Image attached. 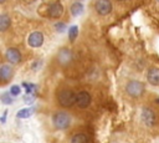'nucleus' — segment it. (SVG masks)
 Here are the masks:
<instances>
[{
  "label": "nucleus",
  "instance_id": "obj_21",
  "mask_svg": "<svg viewBox=\"0 0 159 143\" xmlns=\"http://www.w3.org/2000/svg\"><path fill=\"white\" fill-rule=\"evenodd\" d=\"M55 29H56L57 32H63L66 30V24L65 22H57L55 25Z\"/></svg>",
  "mask_w": 159,
  "mask_h": 143
},
{
  "label": "nucleus",
  "instance_id": "obj_22",
  "mask_svg": "<svg viewBox=\"0 0 159 143\" xmlns=\"http://www.w3.org/2000/svg\"><path fill=\"white\" fill-rule=\"evenodd\" d=\"M34 99H35V95H26L24 98V101L26 103H31V102H34Z\"/></svg>",
  "mask_w": 159,
  "mask_h": 143
},
{
  "label": "nucleus",
  "instance_id": "obj_6",
  "mask_svg": "<svg viewBox=\"0 0 159 143\" xmlns=\"http://www.w3.org/2000/svg\"><path fill=\"white\" fill-rule=\"evenodd\" d=\"M92 102V97L87 91H80L77 92V97H76V106L78 108H87Z\"/></svg>",
  "mask_w": 159,
  "mask_h": 143
},
{
  "label": "nucleus",
  "instance_id": "obj_11",
  "mask_svg": "<svg viewBox=\"0 0 159 143\" xmlns=\"http://www.w3.org/2000/svg\"><path fill=\"white\" fill-rule=\"evenodd\" d=\"M12 76H14V70H12V67H11L10 65H7V63L1 65V67H0V80H1V85H5V83L10 82L11 78H12Z\"/></svg>",
  "mask_w": 159,
  "mask_h": 143
},
{
  "label": "nucleus",
  "instance_id": "obj_20",
  "mask_svg": "<svg viewBox=\"0 0 159 143\" xmlns=\"http://www.w3.org/2000/svg\"><path fill=\"white\" fill-rule=\"evenodd\" d=\"M20 92H21L20 86H17V85H12V86L10 87V93H11L12 96H19Z\"/></svg>",
  "mask_w": 159,
  "mask_h": 143
},
{
  "label": "nucleus",
  "instance_id": "obj_24",
  "mask_svg": "<svg viewBox=\"0 0 159 143\" xmlns=\"http://www.w3.org/2000/svg\"><path fill=\"white\" fill-rule=\"evenodd\" d=\"M5 2V0H0V4H4Z\"/></svg>",
  "mask_w": 159,
  "mask_h": 143
},
{
  "label": "nucleus",
  "instance_id": "obj_17",
  "mask_svg": "<svg viewBox=\"0 0 159 143\" xmlns=\"http://www.w3.org/2000/svg\"><path fill=\"white\" fill-rule=\"evenodd\" d=\"M77 36H78V27H77L76 25H73V26H71L70 30H68V39H70L71 42H73Z\"/></svg>",
  "mask_w": 159,
  "mask_h": 143
},
{
  "label": "nucleus",
  "instance_id": "obj_14",
  "mask_svg": "<svg viewBox=\"0 0 159 143\" xmlns=\"http://www.w3.org/2000/svg\"><path fill=\"white\" fill-rule=\"evenodd\" d=\"M10 24H11L10 16L7 14H1V16H0V30H1V32L6 31L10 27Z\"/></svg>",
  "mask_w": 159,
  "mask_h": 143
},
{
  "label": "nucleus",
  "instance_id": "obj_19",
  "mask_svg": "<svg viewBox=\"0 0 159 143\" xmlns=\"http://www.w3.org/2000/svg\"><path fill=\"white\" fill-rule=\"evenodd\" d=\"M22 86H25V88H26V95H35V92L37 90V86L35 83H26V82H24Z\"/></svg>",
  "mask_w": 159,
  "mask_h": 143
},
{
  "label": "nucleus",
  "instance_id": "obj_18",
  "mask_svg": "<svg viewBox=\"0 0 159 143\" xmlns=\"http://www.w3.org/2000/svg\"><path fill=\"white\" fill-rule=\"evenodd\" d=\"M1 102L4 104H11L14 102V98H12V95L10 93V91L9 92H4L1 95Z\"/></svg>",
  "mask_w": 159,
  "mask_h": 143
},
{
  "label": "nucleus",
  "instance_id": "obj_23",
  "mask_svg": "<svg viewBox=\"0 0 159 143\" xmlns=\"http://www.w3.org/2000/svg\"><path fill=\"white\" fill-rule=\"evenodd\" d=\"M6 114H7V111H4L2 117H1V123H5V121H6Z\"/></svg>",
  "mask_w": 159,
  "mask_h": 143
},
{
  "label": "nucleus",
  "instance_id": "obj_2",
  "mask_svg": "<svg viewBox=\"0 0 159 143\" xmlns=\"http://www.w3.org/2000/svg\"><path fill=\"white\" fill-rule=\"evenodd\" d=\"M76 97H77V93L70 88H62L56 95L57 103L65 108H68V107H72L73 104H76Z\"/></svg>",
  "mask_w": 159,
  "mask_h": 143
},
{
  "label": "nucleus",
  "instance_id": "obj_3",
  "mask_svg": "<svg viewBox=\"0 0 159 143\" xmlns=\"http://www.w3.org/2000/svg\"><path fill=\"white\" fill-rule=\"evenodd\" d=\"M125 93L132 97V98H139L143 96L144 91H145V86L142 81H138V80H130L125 83Z\"/></svg>",
  "mask_w": 159,
  "mask_h": 143
},
{
  "label": "nucleus",
  "instance_id": "obj_13",
  "mask_svg": "<svg viewBox=\"0 0 159 143\" xmlns=\"http://www.w3.org/2000/svg\"><path fill=\"white\" fill-rule=\"evenodd\" d=\"M70 143H88V137H87V134H84L82 132H78V133H75L71 137Z\"/></svg>",
  "mask_w": 159,
  "mask_h": 143
},
{
  "label": "nucleus",
  "instance_id": "obj_12",
  "mask_svg": "<svg viewBox=\"0 0 159 143\" xmlns=\"http://www.w3.org/2000/svg\"><path fill=\"white\" fill-rule=\"evenodd\" d=\"M147 80L153 86H159V67H152L147 73Z\"/></svg>",
  "mask_w": 159,
  "mask_h": 143
},
{
  "label": "nucleus",
  "instance_id": "obj_8",
  "mask_svg": "<svg viewBox=\"0 0 159 143\" xmlns=\"http://www.w3.org/2000/svg\"><path fill=\"white\" fill-rule=\"evenodd\" d=\"M63 14V5L60 1H53L48 7V17L50 19H60Z\"/></svg>",
  "mask_w": 159,
  "mask_h": 143
},
{
  "label": "nucleus",
  "instance_id": "obj_25",
  "mask_svg": "<svg viewBox=\"0 0 159 143\" xmlns=\"http://www.w3.org/2000/svg\"><path fill=\"white\" fill-rule=\"evenodd\" d=\"M119 1H124V0H119Z\"/></svg>",
  "mask_w": 159,
  "mask_h": 143
},
{
  "label": "nucleus",
  "instance_id": "obj_15",
  "mask_svg": "<svg viewBox=\"0 0 159 143\" xmlns=\"http://www.w3.org/2000/svg\"><path fill=\"white\" fill-rule=\"evenodd\" d=\"M70 10H71V14H72L73 16H78V15H81V14L83 12V5H82L80 1H76V2H73V4L71 5Z\"/></svg>",
  "mask_w": 159,
  "mask_h": 143
},
{
  "label": "nucleus",
  "instance_id": "obj_26",
  "mask_svg": "<svg viewBox=\"0 0 159 143\" xmlns=\"http://www.w3.org/2000/svg\"><path fill=\"white\" fill-rule=\"evenodd\" d=\"M157 1H158V2H159V0H157Z\"/></svg>",
  "mask_w": 159,
  "mask_h": 143
},
{
  "label": "nucleus",
  "instance_id": "obj_1",
  "mask_svg": "<svg viewBox=\"0 0 159 143\" xmlns=\"http://www.w3.org/2000/svg\"><path fill=\"white\" fill-rule=\"evenodd\" d=\"M52 124L58 131L67 129L72 123V116L66 111H56L52 114Z\"/></svg>",
  "mask_w": 159,
  "mask_h": 143
},
{
  "label": "nucleus",
  "instance_id": "obj_5",
  "mask_svg": "<svg viewBox=\"0 0 159 143\" xmlns=\"http://www.w3.org/2000/svg\"><path fill=\"white\" fill-rule=\"evenodd\" d=\"M93 7H94V11L99 16H107L112 12L113 5L111 0H94Z\"/></svg>",
  "mask_w": 159,
  "mask_h": 143
},
{
  "label": "nucleus",
  "instance_id": "obj_10",
  "mask_svg": "<svg viewBox=\"0 0 159 143\" xmlns=\"http://www.w3.org/2000/svg\"><path fill=\"white\" fill-rule=\"evenodd\" d=\"M73 60V53L71 50L68 48H61L58 52H57V62L62 66H66L68 65L71 61Z\"/></svg>",
  "mask_w": 159,
  "mask_h": 143
},
{
  "label": "nucleus",
  "instance_id": "obj_4",
  "mask_svg": "<svg viewBox=\"0 0 159 143\" xmlns=\"http://www.w3.org/2000/svg\"><path fill=\"white\" fill-rule=\"evenodd\" d=\"M140 117H142V122L148 127H154L158 122V116L155 113V111L149 107V106H144L142 108V112H140Z\"/></svg>",
  "mask_w": 159,
  "mask_h": 143
},
{
  "label": "nucleus",
  "instance_id": "obj_16",
  "mask_svg": "<svg viewBox=\"0 0 159 143\" xmlns=\"http://www.w3.org/2000/svg\"><path fill=\"white\" fill-rule=\"evenodd\" d=\"M32 113H34V108H22L20 111H17L16 117L17 118H29Z\"/></svg>",
  "mask_w": 159,
  "mask_h": 143
},
{
  "label": "nucleus",
  "instance_id": "obj_9",
  "mask_svg": "<svg viewBox=\"0 0 159 143\" xmlns=\"http://www.w3.org/2000/svg\"><path fill=\"white\" fill-rule=\"evenodd\" d=\"M5 58L9 63H12V65H16L21 61V52L15 48V47H9L6 51H5Z\"/></svg>",
  "mask_w": 159,
  "mask_h": 143
},
{
  "label": "nucleus",
  "instance_id": "obj_7",
  "mask_svg": "<svg viewBox=\"0 0 159 143\" xmlns=\"http://www.w3.org/2000/svg\"><path fill=\"white\" fill-rule=\"evenodd\" d=\"M43 40H45V37H43V34L41 31H34V32H31L29 35L27 44H29L30 47L37 48V47H40L43 44Z\"/></svg>",
  "mask_w": 159,
  "mask_h": 143
}]
</instances>
